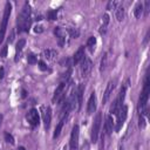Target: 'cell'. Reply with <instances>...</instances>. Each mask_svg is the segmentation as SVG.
I'll return each mask as SVG.
<instances>
[{
	"label": "cell",
	"mask_w": 150,
	"mask_h": 150,
	"mask_svg": "<svg viewBox=\"0 0 150 150\" xmlns=\"http://www.w3.org/2000/svg\"><path fill=\"white\" fill-rule=\"evenodd\" d=\"M11 13H12V4L9 1H7L6 5H5V8H4V15H2L1 23H0V43L5 39L6 30H7V25H8V19L11 16Z\"/></svg>",
	"instance_id": "4"
},
{
	"label": "cell",
	"mask_w": 150,
	"mask_h": 150,
	"mask_svg": "<svg viewBox=\"0 0 150 150\" xmlns=\"http://www.w3.org/2000/svg\"><path fill=\"white\" fill-rule=\"evenodd\" d=\"M64 121H66V118H61L60 122L57 123V125H56V128H55V130H54V134H53V138H54V139L60 136V134H61V131H62V128H63V124H64Z\"/></svg>",
	"instance_id": "23"
},
{
	"label": "cell",
	"mask_w": 150,
	"mask_h": 150,
	"mask_svg": "<svg viewBox=\"0 0 150 150\" xmlns=\"http://www.w3.org/2000/svg\"><path fill=\"white\" fill-rule=\"evenodd\" d=\"M7 46H8V45L6 43V45H5L4 47H2V49H1V52H0V56H1L2 59H5V57L7 56Z\"/></svg>",
	"instance_id": "32"
},
{
	"label": "cell",
	"mask_w": 150,
	"mask_h": 150,
	"mask_svg": "<svg viewBox=\"0 0 150 150\" xmlns=\"http://www.w3.org/2000/svg\"><path fill=\"white\" fill-rule=\"evenodd\" d=\"M66 29H67V32H68V34H69L70 38H77L79 36V30L76 28L70 27V28H66Z\"/></svg>",
	"instance_id": "29"
},
{
	"label": "cell",
	"mask_w": 150,
	"mask_h": 150,
	"mask_svg": "<svg viewBox=\"0 0 150 150\" xmlns=\"http://www.w3.org/2000/svg\"><path fill=\"white\" fill-rule=\"evenodd\" d=\"M83 93H84V84L80 83L75 90V98H76V103H77V108L79 110L82 107V101H83Z\"/></svg>",
	"instance_id": "15"
},
{
	"label": "cell",
	"mask_w": 150,
	"mask_h": 150,
	"mask_svg": "<svg viewBox=\"0 0 150 150\" xmlns=\"http://www.w3.org/2000/svg\"><path fill=\"white\" fill-rule=\"evenodd\" d=\"M149 94H150V77H149V74H146L145 79H144V82H143V89H142L139 98H138V104H137L138 112H141L142 110H144L146 108V103H148V100H149Z\"/></svg>",
	"instance_id": "2"
},
{
	"label": "cell",
	"mask_w": 150,
	"mask_h": 150,
	"mask_svg": "<svg viewBox=\"0 0 150 150\" xmlns=\"http://www.w3.org/2000/svg\"><path fill=\"white\" fill-rule=\"evenodd\" d=\"M21 93H22V94H21V97H26V94H27V93H26V90H25V89H22V91H21Z\"/></svg>",
	"instance_id": "35"
},
{
	"label": "cell",
	"mask_w": 150,
	"mask_h": 150,
	"mask_svg": "<svg viewBox=\"0 0 150 150\" xmlns=\"http://www.w3.org/2000/svg\"><path fill=\"white\" fill-rule=\"evenodd\" d=\"M120 150H122V148H120Z\"/></svg>",
	"instance_id": "39"
},
{
	"label": "cell",
	"mask_w": 150,
	"mask_h": 150,
	"mask_svg": "<svg viewBox=\"0 0 150 150\" xmlns=\"http://www.w3.org/2000/svg\"><path fill=\"white\" fill-rule=\"evenodd\" d=\"M63 150H67V149H66V146H64V148H63Z\"/></svg>",
	"instance_id": "38"
},
{
	"label": "cell",
	"mask_w": 150,
	"mask_h": 150,
	"mask_svg": "<svg viewBox=\"0 0 150 150\" xmlns=\"http://www.w3.org/2000/svg\"><path fill=\"white\" fill-rule=\"evenodd\" d=\"M1 122H2V115L0 114V124H1Z\"/></svg>",
	"instance_id": "37"
},
{
	"label": "cell",
	"mask_w": 150,
	"mask_h": 150,
	"mask_svg": "<svg viewBox=\"0 0 150 150\" xmlns=\"http://www.w3.org/2000/svg\"><path fill=\"white\" fill-rule=\"evenodd\" d=\"M143 13H144V9H143V2H137L136 6H135V8H134V15H135V18H137V19L141 18Z\"/></svg>",
	"instance_id": "24"
},
{
	"label": "cell",
	"mask_w": 150,
	"mask_h": 150,
	"mask_svg": "<svg viewBox=\"0 0 150 150\" xmlns=\"http://www.w3.org/2000/svg\"><path fill=\"white\" fill-rule=\"evenodd\" d=\"M38 66H39V68H40L42 71H47V70H50V69L47 67V64H46V63H45L42 60H39V61H38Z\"/></svg>",
	"instance_id": "31"
},
{
	"label": "cell",
	"mask_w": 150,
	"mask_h": 150,
	"mask_svg": "<svg viewBox=\"0 0 150 150\" xmlns=\"http://www.w3.org/2000/svg\"><path fill=\"white\" fill-rule=\"evenodd\" d=\"M81 66H80V71H81V75L83 77H88L89 74L91 73V69H93V62L89 57L84 56L83 60L80 62Z\"/></svg>",
	"instance_id": "11"
},
{
	"label": "cell",
	"mask_w": 150,
	"mask_h": 150,
	"mask_svg": "<svg viewBox=\"0 0 150 150\" xmlns=\"http://www.w3.org/2000/svg\"><path fill=\"white\" fill-rule=\"evenodd\" d=\"M30 22H32V14H30V6L28 2H25L23 7L21 8L20 13L18 14L16 18V30L18 34L20 33H26L30 28Z\"/></svg>",
	"instance_id": "1"
},
{
	"label": "cell",
	"mask_w": 150,
	"mask_h": 150,
	"mask_svg": "<svg viewBox=\"0 0 150 150\" xmlns=\"http://www.w3.org/2000/svg\"><path fill=\"white\" fill-rule=\"evenodd\" d=\"M96 43H97V40L95 36H89L88 40H87V43H86V47L89 49L90 53H93L95 50V47H96Z\"/></svg>",
	"instance_id": "22"
},
{
	"label": "cell",
	"mask_w": 150,
	"mask_h": 150,
	"mask_svg": "<svg viewBox=\"0 0 150 150\" xmlns=\"http://www.w3.org/2000/svg\"><path fill=\"white\" fill-rule=\"evenodd\" d=\"M54 34H55V36H56V39H57V45H59L60 47H63V46L67 43V39H68V36H69L67 29H64V28L57 26V27L54 28Z\"/></svg>",
	"instance_id": "9"
},
{
	"label": "cell",
	"mask_w": 150,
	"mask_h": 150,
	"mask_svg": "<svg viewBox=\"0 0 150 150\" xmlns=\"http://www.w3.org/2000/svg\"><path fill=\"white\" fill-rule=\"evenodd\" d=\"M79 137H80V127H79V124H74L71 132H70V139H69L70 150L79 149Z\"/></svg>",
	"instance_id": "8"
},
{
	"label": "cell",
	"mask_w": 150,
	"mask_h": 150,
	"mask_svg": "<svg viewBox=\"0 0 150 150\" xmlns=\"http://www.w3.org/2000/svg\"><path fill=\"white\" fill-rule=\"evenodd\" d=\"M57 12H59V9H50V11H48L47 15H46L47 20H49V21L56 20L57 19Z\"/></svg>",
	"instance_id": "25"
},
{
	"label": "cell",
	"mask_w": 150,
	"mask_h": 150,
	"mask_svg": "<svg viewBox=\"0 0 150 150\" xmlns=\"http://www.w3.org/2000/svg\"><path fill=\"white\" fill-rule=\"evenodd\" d=\"M128 86H129V80H127L121 89H120V93L117 95V97L115 98V101L112 102L111 107H110V114H116L117 110L121 108V105H123V102H124V98H125V93H127V89H128Z\"/></svg>",
	"instance_id": "3"
},
{
	"label": "cell",
	"mask_w": 150,
	"mask_h": 150,
	"mask_svg": "<svg viewBox=\"0 0 150 150\" xmlns=\"http://www.w3.org/2000/svg\"><path fill=\"white\" fill-rule=\"evenodd\" d=\"M116 79H114V80H110L109 82H108V84H107V87H105V90H104V93H103V96H102V103L103 104H105L108 101H109V98H110V96H111V94H112V91H114V89H115V87H116Z\"/></svg>",
	"instance_id": "12"
},
{
	"label": "cell",
	"mask_w": 150,
	"mask_h": 150,
	"mask_svg": "<svg viewBox=\"0 0 150 150\" xmlns=\"http://www.w3.org/2000/svg\"><path fill=\"white\" fill-rule=\"evenodd\" d=\"M96 107H97V103H96V94L95 91H93L88 98V102H87V114L88 115H91L95 112L96 110Z\"/></svg>",
	"instance_id": "14"
},
{
	"label": "cell",
	"mask_w": 150,
	"mask_h": 150,
	"mask_svg": "<svg viewBox=\"0 0 150 150\" xmlns=\"http://www.w3.org/2000/svg\"><path fill=\"white\" fill-rule=\"evenodd\" d=\"M115 115H116V122L114 123V129H115L116 132H118L121 130V128L123 127L125 120H127V116H128V107L125 104L121 105V108L117 110V112Z\"/></svg>",
	"instance_id": "5"
},
{
	"label": "cell",
	"mask_w": 150,
	"mask_h": 150,
	"mask_svg": "<svg viewBox=\"0 0 150 150\" xmlns=\"http://www.w3.org/2000/svg\"><path fill=\"white\" fill-rule=\"evenodd\" d=\"M115 16L117 21H122L125 16V8L121 2H118V5L115 7Z\"/></svg>",
	"instance_id": "19"
},
{
	"label": "cell",
	"mask_w": 150,
	"mask_h": 150,
	"mask_svg": "<svg viewBox=\"0 0 150 150\" xmlns=\"http://www.w3.org/2000/svg\"><path fill=\"white\" fill-rule=\"evenodd\" d=\"M145 115H146V112H139V114H138V127H139L141 129H143V128L145 127V124H146Z\"/></svg>",
	"instance_id": "26"
},
{
	"label": "cell",
	"mask_w": 150,
	"mask_h": 150,
	"mask_svg": "<svg viewBox=\"0 0 150 150\" xmlns=\"http://www.w3.org/2000/svg\"><path fill=\"white\" fill-rule=\"evenodd\" d=\"M27 61H28L29 64H35V63H38V57H36L35 54L29 53V54L27 55Z\"/></svg>",
	"instance_id": "28"
},
{
	"label": "cell",
	"mask_w": 150,
	"mask_h": 150,
	"mask_svg": "<svg viewBox=\"0 0 150 150\" xmlns=\"http://www.w3.org/2000/svg\"><path fill=\"white\" fill-rule=\"evenodd\" d=\"M26 120L28 122V124L32 127V128H35L39 125L40 123V116H39V112L35 108H32L28 110V112L26 114Z\"/></svg>",
	"instance_id": "10"
},
{
	"label": "cell",
	"mask_w": 150,
	"mask_h": 150,
	"mask_svg": "<svg viewBox=\"0 0 150 150\" xmlns=\"http://www.w3.org/2000/svg\"><path fill=\"white\" fill-rule=\"evenodd\" d=\"M107 64H108V53H105L101 60V64H100V71L102 73L103 70H105L107 68Z\"/></svg>",
	"instance_id": "27"
},
{
	"label": "cell",
	"mask_w": 150,
	"mask_h": 150,
	"mask_svg": "<svg viewBox=\"0 0 150 150\" xmlns=\"http://www.w3.org/2000/svg\"><path fill=\"white\" fill-rule=\"evenodd\" d=\"M18 150H26V148L21 145V146H19V148H18Z\"/></svg>",
	"instance_id": "36"
},
{
	"label": "cell",
	"mask_w": 150,
	"mask_h": 150,
	"mask_svg": "<svg viewBox=\"0 0 150 150\" xmlns=\"http://www.w3.org/2000/svg\"><path fill=\"white\" fill-rule=\"evenodd\" d=\"M110 16H109V14L108 13H105L104 15H103V18H102V23H101V26H100V33L101 34H104L105 32H107V27H108V25H109V19Z\"/></svg>",
	"instance_id": "21"
},
{
	"label": "cell",
	"mask_w": 150,
	"mask_h": 150,
	"mask_svg": "<svg viewBox=\"0 0 150 150\" xmlns=\"http://www.w3.org/2000/svg\"><path fill=\"white\" fill-rule=\"evenodd\" d=\"M4 137H5V141H6L7 143H11V144H14V143H15V139H14V137H13L12 134H9V132H5Z\"/></svg>",
	"instance_id": "30"
},
{
	"label": "cell",
	"mask_w": 150,
	"mask_h": 150,
	"mask_svg": "<svg viewBox=\"0 0 150 150\" xmlns=\"http://www.w3.org/2000/svg\"><path fill=\"white\" fill-rule=\"evenodd\" d=\"M57 50L56 49H53V48H48V49H45L42 52V56L43 59L48 60V61H54L56 57H57Z\"/></svg>",
	"instance_id": "18"
},
{
	"label": "cell",
	"mask_w": 150,
	"mask_h": 150,
	"mask_svg": "<svg viewBox=\"0 0 150 150\" xmlns=\"http://www.w3.org/2000/svg\"><path fill=\"white\" fill-rule=\"evenodd\" d=\"M112 129H114V120H112L111 115H108V116L105 117V122H104V130H105V134H107V135H111Z\"/></svg>",
	"instance_id": "20"
},
{
	"label": "cell",
	"mask_w": 150,
	"mask_h": 150,
	"mask_svg": "<svg viewBox=\"0 0 150 150\" xmlns=\"http://www.w3.org/2000/svg\"><path fill=\"white\" fill-rule=\"evenodd\" d=\"M4 76H5V68L4 67H0V80L4 79Z\"/></svg>",
	"instance_id": "34"
},
{
	"label": "cell",
	"mask_w": 150,
	"mask_h": 150,
	"mask_svg": "<svg viewBox=\"0 0 150 150\" xmlns=\"http://www.w3.org/2000/svg\"><path fill=\"white\" fill-rule=\"evenodd\" d=\"M34 32L38 33V34H39V33H42V32H43V26H42V25H36V26L34 27Z\"/></svg>",
	"instance_id": "33"
},
{
	"label": "cell",
	"mask_w": 150,
	"mask_h": 150,
	"mask_svg": "<svg viewBox=\"0 0 150 150\" xmlns=\"http://www.w3.org/2000/svg\"><path fill=\"white\" fill-rule=\"evenodd\" d=\"M42 120L46 129H49L50 122H52V108L50 107H42Z\"/></svg>",
	"instance_id": "13"
},
{
	"label": "cell",
	"mask_w": 150,
	"mask_h": 150,
	"mask_svg": "<svg viewBox=\"0 0 150 150\" xmlns=\"http://www.w3.org/2000/svg\"><path fill=\"white\" fill-rule=\"evenodd\" d=\"M67 81H63V82H61L57 87H56V89H55V91H54V95H53V97H52V101L54 102V103H61V102H63V100H64V97H66V90H67Z\"/></svg>",
	"instance_id": "7"
},
{
	"label": "cell",
	"mask_w": 150,
	"mask_h": 150,
	"mask_svg": "<svg viewBox=\"0 0 150 150\" xmlns=\"http://www.w3.org/2000/svg\"><path fill=\"white\" fill-rule=\"evenodd\" d=\"M25 45H26V40L25 39H19V41L16 42V45H15V59H14L15 62H18L20 60Z\"/></svg>",
	"instance_id": "16"
},
{
	"label": "cell",
	"mask_w": 150,
	"mask_h": 150,
	"mask_svg": "<svg viewBox=\"0 0 150 150\" xmlns=\"http://www.w3.org/2000/svg\"><path fill=\"white\" fill-rule=\"evenodd\" d=\"M86 55H84V46H81L76 52H75V54H74V56H73V64L75 66V64H79L82 60H83V57H84Z\"/></svg>",
	"instance_id": "17"
},
{
	"label": "cell",
	"mask_w": 150,
	"mask_h": 150,
	"mask_svg": "<svg viewBox=\"0 0 150 150\" xmlns=\"http://www.w3.org/2000/svg\"><path fill=\"white\" fill-rule=\"evenodd\" d=\"M101 125H102V114L97 112L95 118H94V123L91 127V132H90V139L91 143H96L98 135H100V130H101Z\"/></svg>",
	"instance_id": "6"
}]
</instances>
